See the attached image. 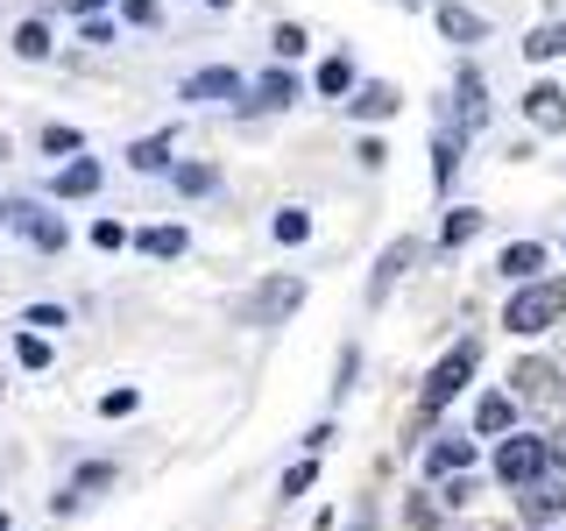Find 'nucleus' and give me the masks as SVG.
I'll list each match as a JSON object with an SVG mask.
<instances>
[{"mask_svg":"<svg viewBox=\"0 0 566 531\" xmlns=\"http://www.w3.org/2000/svg\"><path fill=\"white\" fill-rule=\"evenodd\" d=\"M553 319H566V283H524L517 298H510V312H503V326L510 333H545Z\"/></svg>","mask_w":566,"mask_h":531,"instance_id":"obj_1","label":"nucleus"},{"mask_svg":"<svg viewBox=\"0 0 566 531\" xmlns=\"http://www.w3.org/2000/svg\"><path fill=\"white\" fill-rule=\"evenodd\" d=\"M468 376H474V341H460V347L447 354V362H439V368H432V383H424V397H418V412H424V418H432V412H447V404H453V389H460V383H468Z\"/></svg>","mask_w":566,"mask_h":531,"instance_id":"obj_2","label":"nucleus"},{"mask_svg":"<svg viewBox=\"0 0 566 531\" xmlns=\"http://www.w3.org/2000/svg\"><path fill=\"white\" fill-rule=\"evenodd\" d=\"M545 439H503V454H495V475L503 482H538V468H545Z\"/></svg>","mask_w":566,"mask_h":531,"instance_id":"obj_3","label":"nucleus"},{"mask_svg":"<svg viewBox=\"0 0 566 531\" xmlns=\"http://www.w3.org/2000/svg\"><path fill=\"white\" fill-rule=\"evenodd\" d=\"M297 305H305V283H297V277H276V283H262V291H255L248 319H283V312H297Z\"/></svg>","mask_w":566,"mask_h":531,"instance_id":"obj_4","label":"nucleus"},{"mask_svg":"<svg viewBox=\"0 0 566 531\" xmlns=\"http://www.w3.org/2000/svg\"><path fill=\"white\" fill-rule=\"evenodd\" d=\"M241 93V71H227V64H212V71H191V79H185V100H234Z\"/></svg>","mask_w":566,"mask_h":531,"instance_id":"obj_5","label":"nucleus"},{"mask_svg":"<svg viewBox=\"0 0 566 531\" xmlns=\"http://www.w3.org/2000/svg\"><path fill=\"white\" fill-rule=\"evenodd\" d=\"M524 114H531V128H566V93H559V85H531Z\"/></svg>","mask_w":566,"mask_h":531,"instance_id":"obj_6","label":"nucleus"},{"mask_svg":"<svg viewBox=\"0 0 566 531\" xmlns=\"http://www.w3.org/2000/svg\"><path fill=\"white\" fill-rule=\"evenodd\" d=\"M8 220H22L35 248H64V220H50V212H35V206H8Z\"/></svg>","mask_w":566,"mask_h":531,"instance_id":"obj_7","label":"nucleus"},{"mask_svg":"<svg viewBox=\"0 0 566 531\" xmlns=\"http://www.w3.org/2000/svg\"><path fill=\"white\" fill-rule=\"evenodd\" d=\"M439 29H447V35H453V43H482V35H489V22H482V14H468V8H453V0H447V8H439Z\"/></svg>","mask_w":566,"mask_h":531,"instance_id":"obj_8","label":"nucleus"},{"mask_svg":"<svg viewBox=\"0 0 566 531\" xmlns=\"http://www.w3.org/2000/svg\"><path fill=\"white\" fill-rule=\"evenodd\" d=\"M347 106H354V121H389L397 114V93H389V85H361Z\"/></svg>","mask_w":566,"mask_h":531,"instance_id":"obj_9","label":"nucleus"},{"mask_svg":"<svg viewBox=\"0 0 566 531\" xmlns=\"http://www.w3.org/2000/svg\"><path fill=\"white\" fill-rule=\"evenodd\" d=\"M559 510H566V475H559V482H538V489H531L524 496V518H559Z\"/></svg>","mask_w":566,"mask_h":531,"instance_id":"obj_10","label":"nucleus"},{"mask_svg":"<svg viewBox=\"0 0 566 531\" xmlns=\"http://www.w3.org/2000/svg\"><path fill=\"white\" fill-rule=\"evenodd\" d=\"M93 185H99V164H93V156H78V164H64V177H57V199H85Z\"/></svg>","mask_w":566,"mask_h":531,"instance_id":"obj_11","label":"nucleus"},{"mask_svg":"<svg viewBox=\"0 0 566 531\" xmlns=\"http://www.w3.org/2000/svg\"><path fill=\"white\" fill-rule=\"evenodd\" d=\"M468 460H474V447H468V439H439V447L424 454V468H432V475H460Z\"/></svg>","mask_w":566,"mask_h":531,"instance_id":"obj_12","label":"nucleus"},{"mask_svg":"<svg viewBox=\"0 0 566 531\" xmlns=\"http://www.w3.org/2000/svg\"><path fill=\"white\" fill-rule=\"evenodd\" d=\"M538 270H545V248H538V241L503 248V277H538Z\"/></svg>","mask_w":566,"mask_h":531,"instance_id":"obj_13","label":"nucleus"},{"mask_svg":"<svg viewBox=\"0 0 566 531\" xmlns=\"http://www.w3.org/2000/svg\"><path fill=\"white\" fill-rule=\"evenodd\" d=\"M128 164H135V170H164V164H170V135H142L135 149H128Z\"/></svg>","mask_w":566,"mask_h":531,"instance_id":"obj_14","label":"nucleus"},{"mask_svg":"<svg viewBox=\"0 0 566 531\" xmlns=\"http://www.w3.org/2000/svg\"><path fill=\"white\" fill-rule=\"evenodd\" d=\"M318 93L347 100V93H354V64H347V58H326V64H318Z\"/></svg>","mask_w":566,"mask_h":531,"instance_id":"obj_15","label":"nucleus"},{"mask_svg":"<svg viewBox=\"0 0 566 531\" xmlns=\"http://www.w3.org/2000/svg\"><path fill=\"white\" fill-rule=\"evenodd\" d=\"M559 50H566V22H545V29H531V43H524V58H559Z\"/></svg>","mask_w":566,"mask_h":531,"instance_id":"obj_16","label":"nucleus"},{"mask_svg":"<svg viewBox=\"0 0 566 531\" xmlns=\"http://www.w3.org/2000/svg\"><path fill=\"white\" fill-rule=\"evenodd\" d=\"M291 100H297V79H291V71H270V79L255 85V106H291Z\"/></svg>","mask_w":566,"mask_h":531,"instance_id":"obj_17","label":"nucleus"},{"mask_svg":"<svg viewBox=\"0 0 566 531\" xmlns=\"http://www.w3.org/2000/svg\"><path fill=\"white\" fill-rule=\"evenodd\" d=\"M474 235H482V212H447V227H439V241H447V248L474 241Z\"/></svg>","mask_w":566,"mask_h":531,"instance_id":"obj_18","label":"nucleus"},{"mask_svg":"<svg viewBox=\"0 0 566 531\" xmlns=\"http://www.w3.org/2000/svg\"><path fill=\"white\" fill-rule=\"evenodd\" d=\"M453 164H460V135H439L432 142V177L439 185H453Z\"/></svg>","mask_w":566,"mask_h":531,"instance_id":"obj_19","label":"nucleus"},{"mask_svg":"<svg viewBox=\"0 0 566 531\" xmlns=\"http://www.w3.org/2000/svg\"><path fill=\"white\" fill-rule=\"evenodd\" d=\"M142 248H149V256H185V227H149Z\"/></svg>","mask_w":566,"mask_h":531,"instance_id":"obj_20","label":"nucleus"},{"mask_svg":"<svg viewBox=\"0 0 566 531\" xmlns=\"http://www.w3.org/2000/svg\"><path fill=\"white\" fill-rule=\"evenodd\" d=\"M270 235H276L283 248H297V241H305V235H312V220H305V212H297V206H291V212H276V227H270Z\"/></svg>","mask_w":566,"mask_h":531,"instance_id":"obj_21","label":"nucleus"},{"mask_svg":"<svg viewBox=\"0 0 566 531\" xmlns=\"http://www.w3.org/2000/svg\"><path fill=\"white\" fill-rule=\"evenodd\" d=\"M403 262H411V241H397V248H389V256H382V270H376V283H368V298H382V291H389V277H397Z\"/></svg>","mask_w":566,"mask_h":531,"instance_id":"obj_22","label":"nucleus"},{"mask_svg":"<svg viewBox=\"0 0 566 531\" xmlns=\"http://www.w3.org/2000/svg\"><path fill=\"white\" fill-rule=\"evenodd\" d=\"M460 114H468V128H482V114H489V106H482V79H474V71L460 79Z\"/></svg>","mask_w":566,"mask_h":531,"instance_id":"obj_23","label":"nucleus"},{"mask_svg":"<svg viewBox=\"0 0 566 531\" xmlns=\"http://www.w3.org/2000/svg\"><path fill=\"white\" fill-rule=\"evenodd\" d=\"M14 50H22V58H43V50H50V22H22V29H14Z\"/></svg>","mask_w":566,"mask_h":531,"instance_id":"obj_24","label":"nucleus"},{"mask_svg":"<svg viewBox=\"0 0 566 531\" xmlns=\"http://www.w3.org/2000/svg\"><path fill=\"white\" fill-rule=\"evenodd\" d=\"M220 185V177H212L206 164H177V191H191V199H199V191H212Z\"/></svg>","mask_w":566,"mask_h":531,"instance_id":"obj_25","label":"nucleus"},{"mask_svg":"<svg viewBox=\"0 0 566 531\" xmlns=\"http://www.w3.org/2000/svg\"><path fill=\"white\" fill-rule=\"evenodd\" d=\"M474 425H482V433H503V425H510V397H482V412H474Z\"/></svg>","mask_w":566,"mask_h":531,"instance_id":"obj_26","label":"nucleus"},{"mask_svg":"<svg viewBox=\"0 0 566 531\" xmlns=\"http://www.w3.org/2000/svg\"><path fill=\"white\" fill-rule=\"evenodd\" d=\"M270 43H276V58H297V50H305V29H297V22H276Z\"/></svg>","mask_w":566,"mask_h":531,"instance_id":"obj_27","label":"nucleus"},{"mask_svg":"<svg viewBox=\"0 0 566 531\" xmlns=\"http://www.w3.org/2000/svg\"><path fill=\"white\" fill-rule=\"evenodd\" d=\"M43 149L50 156H71V149H78V128H57V121H50V128H43Z\"/></svg>","mask_w":566,"mask_h":531,"instance_id":"obj_28","label":"nucleus"},{"mask_svg":"<svg viewBox=\"0 0 566 531\" xmlns=\"http://www.w3.org/2000/svg\"><path fill=\"white\" fill-rule=\"evenodd\" d=\"M14 354H22V368H50V347L35 341V333H22V341H14Z\"/></svg>","mask_w":566,"mask_h":531,"instance_id":"obj_29","label":"nucleus"},{"mask_svg":"<svg viewBox=\"0 0 566 531\" xmlns=\"http://www.w3.org/2000/svg\"><path fill=\"white\" fill-rule=\"evenodd\" d=\"M99 412H106V418H128V412H135V389H106Z\"/></svg>","mask_w":566,"mask_h":531,"instance_id":"obj_30","label":"nucleus"},{"mask_svg":"<svg viewBox=\"0 0 566 531\" xmlns=\"http://www.w3.org/2000/svg\"><path fill=\"white\" fill-rule=\"evenodd\" d=\"M93 241H99V248H120V241H128V227H120V220H99Z\"/></svg>","mask_w":566,"mask_h":531,"instance_id":"obj_31","label":"nucleus"},{"mask_svg":"<svg viewBox=\"0 0 566 531\" xmlns=\"http://www.w3.org/2000/svg\"><path fill=\"white\" fill-rule=\"evenodd\" d=\"M297 489H312V460H297V468L283 475V496H297Z\"/></svg>","mask_w":566,"mask_h":531,"instance_id":"obj_32","label":"nucleus"},{"mask_svg":"<svg viewBox=\"0 0 566 531\" xmlns=\"http://www.w3.org/2000/svg\"><path fill=\"white\" fill-rule=\"evenodd\" d=\"M29 326H43V333H57V326H64V312H57V305H35V312H29Z\"/></svg>","mask_w":566,"mask_h":531,"instance_id":"obj_33","label":"nucleus"},{"mask_svg":"<svg viewBox=\"0 0 566 531\" xmlns=\"http://www.w3.org/2000/svg\"><path fill=\"white\" fill-rule=\"evenodd\" d=\"M0 531H8V510H0Z\"/></svg>","mask_w":566,"mask_h":531,"instance_id":"obj_34","label":"nucleus"},{"mask_svg":"<svg viewBox=\"0 0 566 531\" xmlns=\"http://www.w3.org/2000/svg\"><path fill=\"white\" fill-rule=\"evenodd\" d=\"M0 220H8V206H0Z\"/></svg>","mask_w":566,"mask_h":531,"instance_id":"obj_35","label":"nucleus"},{"mask_svg":"<svg viewBox=\"0 0 566 531\" xmlns=\"http://www.w3.org/2000/svg\"><path fill=\"white\" fill-rule=\"evenodd\" d=\"M212 8H220V0H212Z\"/></svg>","mask_w":566,"mask_h":531,"instance_id":"obj_36","label":"nucleus"}]
</instances>
